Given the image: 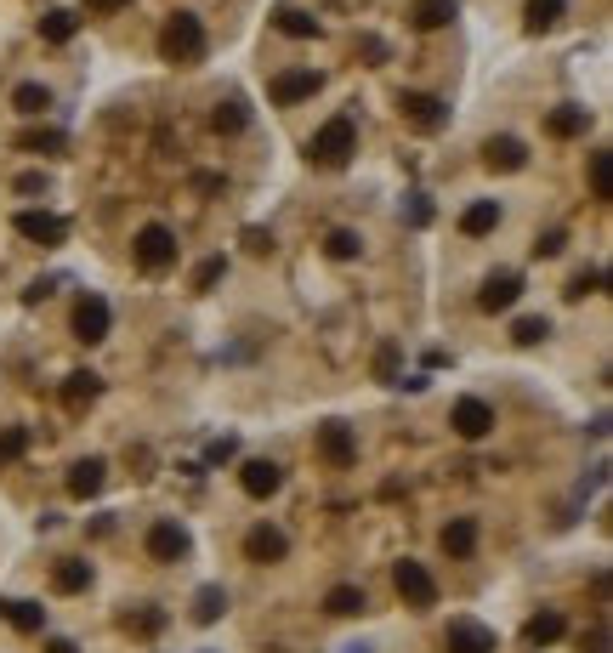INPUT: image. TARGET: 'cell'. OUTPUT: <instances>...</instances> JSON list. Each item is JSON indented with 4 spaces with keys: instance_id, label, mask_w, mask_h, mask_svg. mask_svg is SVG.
Wrapping results in <instances>:
<instances>
[{
    "instance_id": "43",
    "label": "cell",
    "mask_w": 613,
    "mask_h": 653,
    "mask_svg": "<svg viewBox=\"0 0 613 653\" xmlns=\"http://www.w3.org/2000/svg\"><path fill=\"white\" fill-rule=\"evenodd\" d=\"M23 148H63V137H57V131H29V137H23Z\"/></svg>"
},
{
    "instance_id": "37",
    "label": "cell",
    "mask_w": 613,
    "mask_h": 653,
    "mask_svg": "<svg viewBox=\"0 0 613 653\" xmlns=\"http://www.w3.org/2000/svg\"><path fill=\"white\" fill-rule=\"evenodd\" d=\"M159 625H165V614H159V608H137V614H125V631H137V636H154Z\"/></svg>"
},
{
    "instance_id": "15",
    "label": "cell",
    "mask_w": 613,
    "mask_h": 653,
    "mask_svg": "<svg viewBox=\"0 0 613 653\" xmlns=\"http://www.w3.org/2000/svg\"><path fill=\"white\" fill-rule=\"evenodd\" d=\"M284 551H290V540H284V529H273V523H256V529L245 534V557H250V563H279Z\"/></svg>"
},
{
    "instance_id": "46",
    "label": "cell",
    "mask_w": 613,
    "mask_h": 653,
    "mask_svg": "<svg viewBox=\"0 0 613 653\" xmlns=\"http://www.w3.org/2000/svg\"><path fill=\"white\" fill-rule=\"evenodd\" d=\"M40 188H46V177H40V171H23V177H18V194H40Z\"/></svg>"
},
{
    "instance_id": "8",
    "label": "cell",
    "mask_w": 613,
    "mask_h": 653,
    "mask_svg": "<svg viewBox=\"0 0 613 653\" xmlns=\"http://www.w3.org/2000/svg\"><path fill=\"white\" fill-rule=\"evenodd\" d=\"M517 296H523V273H489L483 290H477V307L483 313H506V307H517Z\"/></svg>"
},
{
    "instance_id": "38",
    "label": "cell",
    "mask_w": 613,
    "mask_h": 653,
    "mask_svg": "<svg viewBox=\"0 0 613 653\" xmlns=\"http://www.w3.org/2000/svg\"><path fill=\"white\" fill-rule=\"evenodd\" d=\"M222 273H228V262H222V256H211V262H199V267H193V290H211V284L222 279Z\"/></svg>"
},
{
    "instance_id": "10",
    "label": "cell",
    "mask_w": 613,
    "mask_h": 653,
    "mask_svg": "<svg viewBox=\"0 0 613 653\" xmlns=\"http://www.w3.org/2000/svg\"><path fill=\"white\" fill-rule=\"evenodd\" d=\"M318 455L330 460V466H352V460H358V438H352V426H341V421L318 426Z\"/></svg>"
},
{
    "instance_id": "47",
    "label": "cell",
    "mask_w": 613,
    "mask_h": 653,
    "mask_svg": "<svg viewBox=\"0 0 613 653\" xmlns=\"http://www.w3.org/2000/svg\"><path fill=\"white\" fill-rule=\"evenodd\" d=\"M46 653H80V648H74L69 636H52V642H46Z\"/></svg>"
},
{
    "instance_id": "32",
    "label": "cell",
    "mask_w": 613,
    "mask_h": 653,
    "mask_svg": "<svg viewBox=\"0 0 613 653\" xmlns=\"http://www.w3.org/2000/svg\"><path fill=\"white\" fill-rule=\"evenodd\" d=\"M12 103H18L23 114H46V108H52V91L29 80V86H18V91H12Z\"/></svg>"
},
{
    "instance_id": "27",
    "label": "cell",
    "mask_w": 613,
    "mask_h": 653,
    "mask_svg": "<svg viewBox=\"0 0 613 653\" xmlns=\"http://www.w3.org/2000/svg\"><path fill=\"white\" fill-rule=\"evenodd\" d=\"M324 614H335V619L364 614V591H358V585H335L330 597H324Z\"/></svg>"
},
{
    "instance_id": "31",
    "label": "cell",
    "mask_w": 613,
    "mask_h": 653,
    "mask_svg": "<svg viewBox=\"0 0 613 653\" xmlns=\"http://www.w3.org/2000/svg\"><path fill=\"white\" fill-rule=\"evenodd\" d=\"M545 336H551V318H517V324H511V341H517V347H540Z\"/></svg>"
},
{
    "instance_id": "39",
    "label": "cell",
    "mask_w": 613,
    "mask_h": 653,
    "mask_svg": "<svg viewBox=\"0 0 613 653\" xmlns=\"http://www.w3.org/2000/svg\"><path fill=\"white\" fill-rule=\"evenodd\" d=\"M591 290H602V273H596V267H591V273H579V279L568 284L562 296H568V301H585V296H591Z\"/></svg>"
},
{
    "instance_id": "17",
    "label": "cell",
    "mask_w": 613,
    "mask_h": 653,
    "mask_svg": "<svg viewBox=\"0 0 613 653\" xmlns=\"http://www.w3.org/2000/svg\"><path fill=\"white\" fill-rule=\"evenodd\" d=\"M103 483H108V460L91 455V460H80V466L69 472V495H74V500H91Z\"/></svg>"
},
{
    "instance_id": "22",
    "label": "cell",
    "mask_w": 613,
    "mask_h": 653,
    "mask_svg": "<svg viewBox=\"0 0 613 653\" xmlns=\"http://www.w3.org/2000/svg\"><path fill=\"white\" fill-rule=\"evenodd\" d=\"M409 18H415V29H443V23H455V0H415L409 6Z\"/></svg>"
},
{
    "instance_id": "13",
    "label": "cell",
    "mask_w": 613,
    "mask_h": 653,
    "mask_svg": "<svg viewBox=\"0 0 613 653\" xmlns=\"http://www.w3.org/2000/svg\"><path fill=\"white\" fill-rule=\"evenodd\" d=\"M74 336L86 341V347L108 341V301L103 296H86L80 307H74Z\"/></svg>"
},
{
    "instance_id": "25",
    "label": "cell",
    "mask_w": 613,
    "mask_h": 653,
    "mask_svg": "<svg viewBox=\"0 0 613 653\" xmlns=\"http://www.w3.org/2000/svg\"><path fill=\"white\" fill-rule=\"evenodd\" d=\"M222 614H228V591H222V585H199V597H193V619H199V625H216Z\"/></svg>"
},
{
    "instance_id": "36",
    "label": "cell",
    "mask_w": 613,
    "mask_h": 653,
    "mask_svg": "<svg viewBox=\"0 0 613 653\" xmlns=\"http://www.w3.org/2000/svg\"><path fill=\"white\" fill-rule=\"evenodd\" d=\"M279 29L290 40H313L318 35V18H307V12H279Z\"/></svg>"
},
{
    "instance_id": "45",
    "label": "cell",
    "mask_w": 613,
    "mask_h": 653,
    "mask_svg": "<svg viewBox=\"0 0 613 653\" xmlns=\"http://www.w3.org/2000/svg\"><path fill=\"white\" fill-rule=\"evenodd\" d=\"M585 653H608V625H591V636H585Z\"/></svg>"
},
{
    "instance_id": "19",
    "label": "cell",
    "mask_w": 613,
    "mask_h": 653,
    "mask_svg": "<svg viewBox=\"0 0 613 653\" xmlns=\"http://www.w3.org/2000/svg\"><path fill=\"white\" fill-rule=\"evenodd\" d=\"M494 228H500V205H494V199H477V205L460 211V233H466V239H483V233H494Z\"/></svg>"
},
{
    "instance_id": "3",
    "label": "cell",
    "mask_w": 613,
    "mask_h": 653,
    "mask_svg": "<svg viewBox=\"0 0 613 653\" xmlns=\"http://www.w3.org/2000/svg\"><path fill=\"white\" fill-rule=\"evenodd\" d=\"M171 262H176V233L165 228V222H148V228L137 233V267L142 273H165Z\"/></svg>"
},
{
    "instance_id": "16",
    "label": "cell",
    "mask_w": 613,
    "mask_h": 653,
    "mask_svg": "<svg viewBox=\"0 0 613 653\" xmlns=\"http://www.w3.org/2000/svg\"><path fill=\"white\" fill-rule=\"evenodd\" d=\"M483 165H489V171H523L528 148L517 137H489V142H483Z\"/></svg>"
},
{
    "instance_id": "6",
    "label": "cell",
    "mask_w": 613,
    "mask_h": 653,
    "mask_svg": "<svg viewBox=\"0 0 613 653\" xmlns=\"http://www.w3.org/2000/svg\"><path fill=\"white\" fill-rule=\"evenodd\" d=\"M318 86H324V74L318 69H284L279 80L267 86V97H273L279 108H290V103H301V97H313Z\"/></svg>"
},
{
    "instance_id": "5",
    "label": "cell",
    "mask_w": 613,
    "mask_h": 653,
    "mask_svg": "<svg viewBox=\"0 0 613 653\" xmlns=\"http://www.w3.org/2000/svg\"><path fill=\"white\" fill-rule=\"evenodd\" d=\"M398 108H403V120L415 125V131H426V137L449 125V103H443V97H426V91H403Z\"/></svg>"
},
{
    "instance_id": "34",
    "label": "cell",
    "mask_w": 613,
    "mask_h": 653,
    "mask_svg": "<svg viewBox=\"0 0 613 653\" xmlns=\"http://www.w3.org/2000/svg\"><path fill=\"white\" fill-rule=\"evenodd\" d=\"M245 103H239V97H233V103H216V114H211V125L216 131H245Z\"/></svg>"
},
{
    "instance_id": "41",
    "label": "cell",
    "mask_w": 613,
    "mask_h": 653,
    "mask_svg": "<svg viewBox=\"0 0 613 653\" xmlns=\"http://www.w3.org/2000/svg\"><path fill=\"white\" fill-rule=\"evenodd\" d=\"M562 245H568V233H562V228H551V233H540V245H534V256H562Z\"/></svg>"
},
{
    "instance_id": "30",
    "label": "cell",
    "mask_w": 613,
    "mask_h": 653,
    "mask_svg": "<svg viewBox=\"0 0 613 653\" xmlns=\"http://www.w3.org/2000/svg\"><path fill=\"white\" fill-rule=\"evenodd\" d=\"M40 40H52V46L74 40V12H63V6H57V12H46V18H40Z\"/></svg>"
},
{
    "instance_id": "11",
    "label": "cell",
    "mask_w": 613,
    "mask_h": 653,
    "mask_svg": "<svg viewBox=\"0 0 613 653\" xmlns=\"http://www.w3.org/2000/svg\"><path fill=\"white\" fill-rule=\"evenodd\" d=\"M449 653H494V631L477 625V619H449V636H443Z\"/></svg>"
},
{
    "instance_id": "35",
    "label": "cell",
    "mask_w": 613,
    "mask_h": 653,
    "mask_svg": "<svg viewBox=\"0 0 613 653\" xmlns=\"http://www.w3.org/2000/svg\"><path fill=\"white\" fill-rule=\"evenodd\" d=\"M23 449H29V426H6V432H0V466H12Z\"/></svg>"
},
{
    "instance_id": "26",
    "label": "cell",
    "mask_w": 613,
    "mask_h": 653,
    "mask_svg": "<svg viewBox=\"0 0 613 653\" xmlns=\"http://www.w3.org/2000/svg\"><path fill=\"white\" fill-rule=\"evenodd\" d=\"M562 12H568V0H528V29L545 35V29H557Z\"/></svg>"
},
{
    "instance_id": "24",
    "label": "cell",
    "mask_w": 613,
    "mask_h": 653,
    "mask_svg": "<svg viewBox=\"0 0 613 653\" xmlns=\"http://www.w3.org/2000/svg\"><path fill=\"white\" fill-rule=\"evenodd\" d=\"M97 392H103V375L80 370V375H69V387H63V404H69V409H86V404H97Z\"/></svg>"
},
{
    "instance_id": "4",
    "label": "cell",
    "mask_w": 613,
    "mask_h": 653,
    "mask_svg": "<svg viewBox=\"0 0 613 653\" xmlns=\"http://www.w3.org/2000/svg\"><path fill=\"white\" fill-rule=\"evenodd\" d=\"M392 585H398V597L409 602V608H432V602H438V580H432L415 557H403V563L392 568Z\"/></svg>"
},
{
    "instance_id": "48",
    "label": "cell",
    "mask_w": 613,
    "mask_h": 653,
    "mask_svg": "<svg viewBox=\"0 0 613 653\" xmlns=\"http://www.w3.org/2000/svg\"><path fill=\"white\" fill-rule=\"evenodd\" d=\"M86 6H97V12H120V6H131V0H86Z\"/></svg>"
},
{
    "instance_id": "9",
    "label": "cell",
    "mask_w": 613,
    "mask_h": 653,
    "mask_svg": "<svg viewBox=\"0 0 613 653\" xmlns=\"http://www.w3.org/2000/svg\"><path fill=\"white\" fill-rule=\"evenodd\" d=\"M12 228H18L23 239H35V245H63V239H69V222L52 216V211H18Z\"/></svg>"
},
{
    "instance_id": "42",
    "label": "cell",
    "mask_w": 613,
    "mask_h": 653,
    "mask_svg": "<svg viewBox=\"0 0 613 653\" xmlns=\"http://www.w3.org/2000/svg\"><path fill=\"white\" fill-rule=\"evenodd\" d=\"M245 250H250V256H267V250H273V233H267V228H245Z\"/></svg>"
},
{
    "instance_id": "33",
    "label": "cell",
    "mask_w": 613,
    "mask_h": 653,
    "mask_svg": "<svg viewBox=\"0 0 613 653\" xmlns=\"http://www.w3.org/2000/svg\"><path fill=\"white\" fill-rule=\"evenodd\" d=\"M324 250H330L335 262H352V256L364 250V239H358V233H347V228H335L330 239H324Z\"/></svg>"
},
{
    "instance_id": "14",
    "label": "cell",
    "mask_w": 613,
    "mask_h": 653,
    "mask_svg": "<svg viewBox=\"0 0 613 653\" xmlns=\"http://www.w3.org/2000/svg\"><path fill=\"white\" fill-rule=\"evenodd\" d=\"M279 483H284V472L273 466V460H245V466H239V489H245L250 500L279 495Z\"/></svg>"
},
{
    "instance_id": "7",
    "label": "cell",
    "mask_w": 613,
    "mask_h": 653,
    "mask_svg": "<svg viewBox=\"0 0 613 653\" xmlns=\"http://www.w3.org/2000/svg\"><path fill=\"white\" fill-rule=\"evenodd\" d=\"M449 426H455L466 443H477V438H489V432H494V409L483 404V398H460L455 415H449Z\"/></svg>"
},
{
    "instance_id": "18",
    "label": "cell",
    "mask_w": 613,
    "mask_h": 653,
    "mask_svg": "<svg viewBox=\"0 0 613 653\" xmlns=\"http://www.w3.org/2000/svg\"><path fill=\"white\" fill-rule=\"evenodd\" d=\"M562 631H568V619H562L557 608H545V614H534V619H528L523 642H528V648H551V642H562Z\"/></svg>"
},
{
    "instance_id": "12",
    "label": "cell",
    "mask_w": 613,
    "mask_h": 653,
    "mask_svg": "<svg viewBox=\"0 0 613 653\" xmlns=\"http://www.w3.org/2000/svg\"><path fill=\"white\" fill-rule=\"evenodd\" d=\"M188 529H182V523H154V529H148V557H154V563H176V557H188Z\"/></svg>"
},
{
    "instance_id": "1",
    "label": "cell",
    "mask_w": 613,
    "mask_h": 653,
    "mask_svg": "<svg viewBox=\"0 0 613 653\" xmlns=\"http://www.w3.org/2000/svg\"><path fill=\"white\" fill-rule=\"evenodd\" d=\"M352 154H358V125H352L347 114H335L330 125H318V137L307 142V159L324 165V171H341Z\"/></svg>"
},
{
    "instance_id": "29",
    "label": "cell",
    "mask_w": 613,
    "mask_h": 653,
    "mask_svg": "<svg viewBox=\"0 0 613 653\" xmlns=\"http://www.w3.org/2000/svg\"><path fill=\"white\" fill-rule=\"evenodd\" d=\"M591 194L602 199V205L613 199V154H608V148H602V154H591Z\"/></svg>"
},
{
    "instance_id": "2",
    "label": "cell",
    "mask_w": 613,
    "mask_h": 653,
    "mask_svg": "<svg viewBox=\"0 0 613 653\" xmlns=\"http://www.w3.org/2000/svg\"><path fill=\"white\" fill-rule=\"evenodd\" d=\"M159 57L165 63H199L205 57V23L193 12H171V23L159 29Z\"/></svg>"
},
{
    "instance_id": "44",
    "label": "cell",
    "mask_w": 613,
    "mask_h": 653,
    "mask_svg": "<svg viewBox=\"0 0 613 653\" xmlns=\"http://www.w3.org/2000/svg\"><path fill=\"white\" fill-rule=\"evenodd\" d=\"M358 52L369 57V63H386V40H375V35H364L358 40Z\"/></svg>"
},
{
    "instance_id": "20",
    "label": "cell",
    "mask_w": 613,
    "mask_h": 653,
    "mask_svg": "<svg viewBox=\"0 0 613 653\" xmlns=\"http://www.w3.org/2000/svg\"><path fill=\"white\" fill-rule=\"evenodd\" d=\"M545 131H551V137H585V131H591V108H551V114H545Z\"/></svg>"
},
{
    "instance_id": "28",
    "label": "cell",
    "mask_w": 613,
    "mask_h": 653,
    "mask_svg": "<svg viewBox=\"0 0 613 653\" xmlns=\"http://www.w3.org/2000/svg\"><path fill=\"white\" fill-rule=\"evenodd\" d=\"M52 585L63 591V597L86 591V585H91V563H57V568H52Z\"/></svg>"
},
{
    "instance_id": "21",
    "label": "cell",
    "mask_w": 613,
    "mask_h": 653,
    "mask_svg": "<svg viewBox=\"0 0 613 653\" xmlns=\"http://www.w3.org/2000/svg\"><path fill=\"white\" fill-rule=\"evenodd\" d=\"M0 614H6V625H12V631H23V636H35L40 625H46V608H40V602H0Z\"/></svg>"
},
{
    "instance_id": "23",
    "label": "cell",
    "mask_w": 613,
    "mask_h": 653,
    "mask_svg": "<svg viewBox=\"0 0 613 653\" xmlns=\"http://www.w3.org/2000/svg\"><path fill=\"white\" fill-rule=\"evenodd\" d=\"M443 551H449V557H472L477 551V517H455V523L443 529Z\"/></svg>"
},
{
    "instance_id": "40",
    "label": "cell",
    "mask_w": 613,
    "mask_h": 653,
    "mask_svg": "<svg viewBox=\"0 0 613 653\" xmlns=\"http://www.w3.org/2000/svg\"><path fill=\"white\" fill-rule=\"evenodd\" d=\"M426 222H432V199L409 194V228H426Z\"/></svg>"
}]
</instances>
